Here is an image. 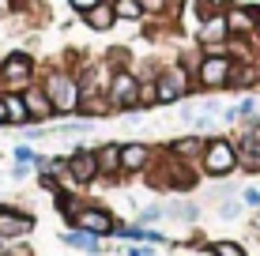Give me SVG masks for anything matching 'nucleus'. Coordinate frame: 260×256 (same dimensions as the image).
Segmentation results:
<instances>
[{"label":"nucleus","mask_w":260,"mask_h":256,"mask_svg":"<svg viewBox=\"0 0 260 256\" xmlns=\"http://www.w3.org/2000/svg\"><path fill=\"white\" fill-rule=\"evenodd\" d=\"M151 162H155V147L140 143V139L121 143V173H147Z\"/></svg>","instance_id":"4468645a"},{"label":"nucleus","mask_w":260,"mask_h":256,"mask_svg":"<svg viewBox=\"0 0 260 256\" xmlns=\"http://www.w3.org/2000/svg\"><path fill=\"white\" fill-rule=\"evenodd\" d=\"M76 226H79V230H91V234H98V237H113L124 223H117V218H113V211L102 207V204H83Z\"/></svg>","instance_id":"6e6552de"},{"label":"nucleus","mask_w":260,"mask_h":256,"mask_svg":"<svg viewBox=\"0 0 260 256\" xmlns=\"http://www.w3.org/2000/svg\"><path fill=\"white\" fill-rule=\"evenodd\" d=\"M241 204L245 207H260V189H241Z\"/></svg>","instance_id":"c85d7f7f"},{"label":"nucleus","mask_w":260,"mask_h":256,"mask_svg":"<svg viewBox=\"0 0 260 256\" xmlns=\"http://www.w3.org/2000/svg\"><path fill=\"white\" fill-rule=\"evenodd\" d=\"M238 170V147L230 136H208V147H204L200 158V173L208 177H230Z\"/></svg>","instance_id":"7ed1b4c3"},{"label":"nucleus","mask_w":260,"mask_h":256,"mask_svg":"<svg viewBox=\"0 0 260 256\" xmlns=\"http://www.w3.org/2000/svg\"><path fill=\"white\" fill-rule=\"evenodd\" d=\"M113 8H117V19H124V23H140V19H147V12H143L140 0H113Z\"/></svg>","instance_id":"4be33fe9"},{"label":"nucleus","mask_w":260,"mask_h":256,"mask_svg":"<svg viewBox=\"0 0 260 256\" xmlns=\"http://www.w3.org/2000/svg\"><path fill=\"white\" fill-rule=\"evenodd\" d=\"M162 218H166V207L162 204H147V207L136 211V223L140 226H155V223H162Z\"/></svg>","instance_id":"b1692460"},{"label":"nucleus","mask_w":260,"mask_h":256,"mask_svg":"<svg viewBox=\"0 0 260 256\" xmlns=\"http://www.w3.org/2000/svg\"><path fill=\"white\" fill-rule=\"evenodd\" d=\"M192 12H196V26H200L204 19H211L215 12H222L219 0H192Z\"/></svg>","instance_id":"a878e982"},{"label":"nucleus","mask_w":260,"mask_h":256,"mask_svg":"<svg viewBox=\"0 0 260 256\" xmlns=\"http://www.w3.org/2000/svg\"><path fill=\"white\" fill-rule=\"evenodd\" d=\"M60 241L68 245V249H76V252H87V256H102V237L91 234V230H79V226H72V230L60 234Z\"/></svg>","instance_id":"dca6fc26"},{"label":"nucleus","mask_w":260,"mask_h":256,"mask_svg":"<svg viewBox=\"0 0 260 256\" xmlns=\"http://www.w3.org/2000/svg\"><path fill=\"white\" fill-rule=\"evenodd\" d=\"M23 94V102H26V113H30V125H46V121L57 117V109H53V102H49V94H46V87H42V79L38 83H30Z\"/></svg>","instance_id":"f8f14e48"},{"label":"nucleus","mask_w":260,"mask_h":256,"mask_svg":"<svg viewBox=\"0 0 260 256\" xmlns=\"http://www.w3.org/2000/svg\"><path fill=\"white\" fill-rule=\"evenodd\" d=\"M238 147V166L245 173H260V121H245L241 136L234 139Z\"/></svg>","instance_id":"0eeeda50"},{"label":"nucleus","mask_w":260,"mask_h":256,"mask_svg":"<svg viewBox=\"0 0 260 256\" xmlns=\"http://www.w3.org/2000/svg\"><path fill=\"white\" fill-rule=\"evenodd\" d=\"M230 42V26H226V12H215L211 19H204L196 26V46L204 53H226Z\"/></svg>","instance_id":"423d86ee"},{"label":"nucleus","mask_w":260,"mask_h":256,"mask_svg":"<svg viewBox=\"0 0 260 256\" xmlns=\"http://www.w3.org/2000/svg\"><path fill=\"white\" fill-rule=\"evenodd\" d=\"M155 105H158L155 76H140V109H155Z\"/></svg>","instance_id":"5701e85b"},{"label":"nucleus","mask_w":260,"mask_h":256,"mask_svg":"<svg viewBox=\"0 0 260 256\" xmlns=\"http://www.w3.org/2000/svg\"><path fill=\"white\" fill-rule=\"evenodd\" d=\"M253 87H260V60H234L226 91H253Z\"/></svg>","instance_id":"2eb2a0df"},{"label":"nucleus","mask_w":260,"mask_h":256,"mask_svg":"<svg viewBox=\"0 0 260 256\" xmlns=\"http://www.w3.org/2000/svg\"><path fill=\"white\" fill-rule=\"evenodd\" d=\"M94 4H98V0H68V8H72L76 15H87V12H91Z\"/></svg>","instance_id":"c756f323"},{"label":"nucleus","mask_w":260,"mask_h":256,"mask_svg":"<svg viewBox=\"0 0 260 256\" xmlns=\"http://www.w3.org/2000/svg\"><path fill=\"white\" fill-rule=\"evenodd\" d=\"M34 223L38 218L30 215V211H19V207H0V237L4 241H19L34 230Z\"/></svg>","instance_id":"9b49d317"},{"label":"nucleus","mask_w":260,"mask_h":256,"mask_svg":"<svg viewBox=\"0 0 260 256\" xmlns=\"http://www.w3.org/2000/svg\"><path fill=\"white\" fill-rule=\"evenodd\" d=\"M79 19L91 26L94 34H106V30H113V26H117V8H113V0H98L91 12L79 15Z\"/></svg>","instance_id":"f3484780"},{"label":"nucleus","mask_w":260,"mask_h":256,"mask_svg":"<svg viewBox=\"0 0 260 256\" xmlns=\"http://www.w3.org/2000/svg\"><path fill=\"white\" fill-rule=\"evenodd\" d=\"M241 207H245V204H241L238 196L219 200V218H222V223H238V218H241Z\"/></svg>","instance_id":"393cba45"},{"label":"nucleus","mask_w":260,"mask_h":256,"mask_svg":"<svg viewBox=\"0 0 260 256\" xmlns=\"http://www.w3.org/2000/svg\"><path fill=\"white\" fill-rule=\"evenodd\" d=\"M230 72H234V57L230 53H204L192 72V83H196V91H226Z\"/></svg>","instance_id":"20e7f679"},{"label":"nucleus","mask_w":260,"mask_h":256,"mask_svg":"<svg viewBox=\"0 0 260 256\" xmlns=\"http://www.w3.org/2000/svg\"><path fill=\"white\" fill-rule=\"evenodd\" d=\"M166 218H174V223H196V218H200V204H196V200H166Z\"/></svg>","instance_id":"6ab92c4d"},{"label":"nucleus","mask_w":260,"mask_h":256,"mask_svg":"<svg viewBox=\"0 0 260 256\" xmlns=\"http://www.w3.org/2000/svg\"><path fill=\"white\" fill-rule=\"evenodd\" d=\"M226 12V26H230V38H253L256 34V4H222Z\"/></svg>","instance_id":"9d476101"},{"label":"nucleus","mask_w":260,"mask_h":256,"mask_svg":"<svg viewBox=\"0 0 260 256\" xmlns=\"http://www.w3.org/2000/svg\"><path fill=\"white\" fill-rule=\"evenodd\" d=\"M12 8H15L12 0H0V19H4V15H12Z\"/></svg>","instance_id":"2f4dec72"},{"label":"nucleus","mask_w":260,"mask_h":256,"mask_svg":"<svg viewBox=\"0 0 260 256\" xmlns=\"http://www.w3.org/2000/svg\"><path fill=\"white\" fill-rule=\"evenodd\" d=\"M64 170L72 173V181L76 185H94L102 173H98V155H94V147H83L79 143L76 151H72L64 158Z\"/></svg>","instance_id":"1a4fd4ad"},{"label":"nucleus","mask_w":260,"mask_h":256,"mask_svg":"<svg viewBox=\"0 0 260 256\" xmlns=\"http://www.w3.org/2000/svg\"><path fill=\"white\" fill-rule=\"evenodd\" d=\"M106 98H110L113 113H140V76L132 68H117L106 87Z\"/></svg>","instance_id":"39448f33"},{"label":"nucleus","mask_w":260,"mask_h":256,"mask_svg":"<svg viewBox=\"0 0 260 256\" xmlns=\"http://www.w3.org/2000/svg\"><path fill=\"white\" fill-rule=\"evenodd\" d=\"M211 256H249L241 241H215L211 245Z\"/></svg>","instance_id":"bb28decb"},{"label":"nucleus","mask_w":260,"mask_h":256,"mask_svg":"<svg viewBox=\"0 0 260 256\" xmlns=\"http://www.w3.org/2000/svg\"><path fill=\"white\" fill-rule=\"evenodd\" d=\"M140 4H143V12H147V19H174L181 0H140Z\"/></svg>","instance_id":"412c9836"},{"label":"nucleus","mask_w":260,"mask_h":256,"mask_svg":"<svg viewBox=\"0 0 260 256\" xmlns=\"http://www.w3.org/2000/svg\"><path fill=\"white\" fill-rule=\"evenodd\" d=\"M12 155H15V162H26V166H34V162H38V151H34V147H26V143H19Z\"/></svg>","instance_id":"cd10ccee"},{"label":"nucleus","mask_w":260,"mask_h":256,"mask_svg":"<svg viewBox=\"0 0 260 256\" xmlns=\"http://www.w3.org/2000/svg\"><path fill=\"white\" fill-rule=\"evenodd\" d=\"M30 170H34V166H26V162H15V166H12V177H15V181H23V177H30Z\"/></svg>","instance_id":"7c9ffc66"},{"label":"nucleus","mask_w":260,"mask_h":256,"mask_svg":"<svg viewBox=\"0 0 260 256\" xmlns=\"http://www.w3.org/2000/svg\"><path fill=\"white\" fill-rule=\"evenodd\" d=\"M204 147H208V136H200V132H189V136H177L166 143V151L174 158H181V162H189L200 170V158H204Z\"/></svg>","instance_id":"ddd939ff"},{"label":"nucleus","mask_w":260,"mask_h":256,"mask_svg":"<svg viewBox=\"0 0 260 256\" xmlns=\"http://www.w3.org/2000/svg\"><path fill=\"white\" fill-rule=\"evenodd\" d=\"M4 105H8V125L12 128L30 125V113H26V102H23L19 91H4Z\"/></svg>","instance_id":"aec40b11"},{"label":"nucleus","mask_w":260,"mask_h":256,"mask_svg":"<svg viewBox=\"0 0 260 256\" xmlns=\"http://www.w3.org/2000/svg\"><path fill=\"white\" fill-rule=\"evenodd\" d=\"M94 155H98V173H102L98 181L124 177L121 173V143H102V147H94Z\"/></svg>","instance_id":"a211bd4d"},{"label":"nucleus","mask_w":260,"mask_h":256,"mask_svg":"<svg viewBox=\"0 0 260 256\" xmlns=\"http://www.w3.org/2000/svg\"><path fill=\"white\" fill-rule=\"evenodd\" d=\"M0 125H8V105H4V91H0Z\"/></svg>","instance_id":"473e14b6"},{"label":"nucleus","mask_w":260,"mask_h":256,"mask_svg":"<svg viewBox=\"0 0 260 256\" xmlns=\"http://www.w3.org/2000/svg\"><path fill=\"white\" fill-rule=\"evenodd\" d=\"M42 87H46L53 109H57V117H72V113L79 109V98H83V91H79V76L72 72V68L57 64L49 68L46 76H42Z\"/></svg>","instance_id":"f257e3e1"},{"label":"nucleus","mask_w":260,"mask_h":256,"mask_svg":"<svg viewBox=\"0 0 260 256\" xmlns=\"http://www.w3.org/2000/svg\"><path fill=\"white\" fill-rule=\"evenodd\" d=\"M38 64L26 49H12L0 57V91H26L30 83H38Z\"/></svg>","instance_id":"f03ea898"}]
</instances>
